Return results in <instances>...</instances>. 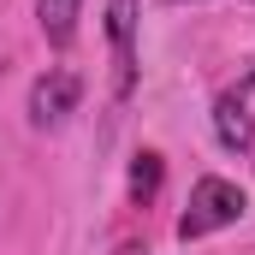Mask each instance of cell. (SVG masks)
<instances>
[{"mask_svg": "<svg viewBox=\"0 0 255 255\" xmlns=\"http://www.w3.org/2000/svg\"><path fill=\"white\" fill-rule=\"evenodd\" d=\"M238 220H244V190H238L232 178H196L190 208L178 214V238L196 244V238L226 232V226H238Z\"/></svg>", "mask_w": 255, "mask_h": 255, "instance_id": "obj_1", "label": "cell"}, {"mask_svg": "<svg viewBox=\"0 0 255 255\" xmlns=\"http://www.w3.org/2000/svg\"><path fill=\"white\" fill-rule=\"evenodd\" d=\"M214 136L226 148H250L255 142V65L214 101Z\"/></svg>", "mask_w": 255, "mask_h": 255, "instance_id": "obj_2", "label": "cell"}, {"mask_svg": "<svg viewBox=\"0 0 255 255\" xmlns=\"http://www.w3.org/2000/svg\"><path fill=\"white\" fill-rule=\"evenodd\" d=\"M77 101H83V77H77V71H48V77H36V89H30V125L36 130L65 125V119L77 113Z\"/></svg>", "mask_w": 255, "mask_h": 255, "instance_id": "obj_3", "label": "cell"}, {"mask_svg": "<svg viewBox=\"0 0 255 255\" xmlns=\"http://www.w3.org/2000/svg\"><path fill=\"white\" fill-rule=\"evenodd\" d=\"M107 42H113V95L136 89V0H107Z\"/></svg>", "mask_w": 255, "mask_h": 255, "instance_id": "obj_4", "label": "cell"}, {"mask_svg": "<svg viewBox=\"0 0 255 255\" xmlns=\"http://www.w3.org/2000/svg\"><path fill=\"white\" fill-rule=\"evenodd\" d=\"M77 12H83V0H36L42 36H48L54 48H71V36H77Z\"/></svg>", "mask_w": 255, "mask_h": 255, "instance_id": "obj_5", "label": "cell"}, {"mask_svg": "<svg viewBox=\"0 0 255 255\" xmlns=\"http://www.w3.org/2000/svg\"><path fill=\"white\" fill-rule=\"evenodd\" d=\"M160 172H166V166H160V154H154V148H142V154L130 160V202H136V208H142V202H154Z\"/></svg>", "mask_w": 255, "mask_h": 255, "instance_id": "obj_6", "label": "cell"}]
</instances>
